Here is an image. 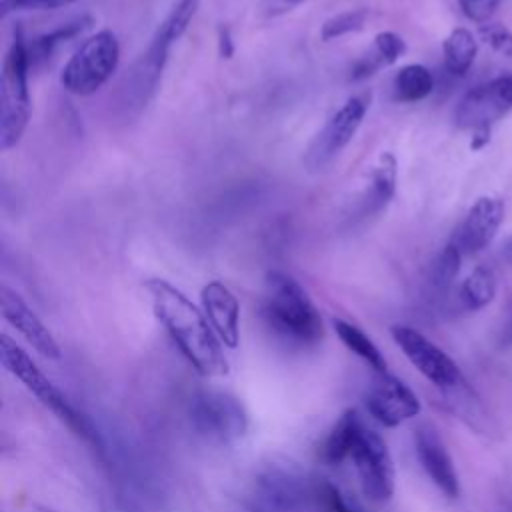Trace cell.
<instances>
[{"label": "cell", "mask_w": 512, "mask_h": 512, "mask_svg": "<svg viewBox=\"0 0 512 512\" xmlns=\"http://www.w3.org/2000/svg\"><path fill=\"white\" fill-rule=\"evenodd\" d=\"M152 310L166 328L184 358L202 376H224L228 362L222 342L212 330L204 310H200L182 290L162 278L146 280Z\"/></svg>", "instance_id": "obj_1"}, {"label": "cell", "mask_w": 512, "mask_h": 512, "mask_svg": "<svg viewBox=\"0 0 512 512\" xmlns=\"http://www.w3.org/2000/svg\"><path fill=\"white\" fill-rule=\"evenodd\" d=\"M262 318L278 338L292 346H314L324 336L320 312L308 292L280 270H268L264 276Z\"/></svg>", "instance_id": "obj_2"}, {"label": "cell", "mask_w": 512, "mask_h": 512, "mask_svg": "<svg viewBox=\"0 0 512 512\" xmlns=\"http://www.w3.org/2000/svg\"><path fill=\"white\" fill-rule=\"evenodd\" d=\"M30 56L22 30L16 28L12 42L2 60L0 72V150L14 148L24 136L30 114L32 98L28 88Z\"/></svg>", "instance_id": "obj_3"}, {"label": "cell", "mask_w": 512, "mask_h": 512, "mask_svg": "<svg viewBox=\"0 0 512 512\" xmlns=\"http://www.w3.org/2000/svg\"><path fill=\"white\" fill-rule=\"evenodd\" d=\"M120 64V40L110 28L84 38L60 72V84L74 96H92L116 72Z\"/></svg>", "instance_id": "obj_4"}, {"label": "cell", "mask_w": 512, "mask_h": 512, "mask_svg": "<svg viewBox=\"0 0 512 512\" xmlns=\"http://www.w3.org/2000/svg\"><path fill=\"white\" fill-rule=\"evenodd\" d=\"M0 360H2V366L14 378H18L46 408H50L60 420H64L76 434L96 442V434L92 432L88 420L76 412V408L54 386V382L36 366V362L28 356V352L22 350L8 334L0 336Z\"/></svg>", "instance_id": "obj_5"}, {"label": "cell", "mask_w": 512, "mask_h": 512, "mask_svg": "<svg viewBox=\"0 0 512 512\" xmlns=\"http://www.w3.org/2000/svg\"><path fill=\"white\" fill-rule=\"evenodd\" d=\"M192 428L206 440L216 444H232L248 430V414L244 404L224 390H200L188 406Z\"/></svg>", "instance_id": "obj_6"}, {"label": "cell", "mask_w": 512, "mask_h": 512, "mask_svg": "<svg viewBox=\"0 0 512 512\" xmlns=\"http://www.w3.org/2000/svg\"><path fill=\"white\" fill-rule=\"evenodd\" d=\"M200 8V0H176L164 20L158 24L146 52L142 54L134 82L138 88V96L144 98V102L152 96V92L158 86V80L162 76V70L168 62L170 48L184 36L188 26L192 24L196 12Z\"/></svg>", "instance_id": "obj_7"}, {"label": "cell", "mask_w": 512, "mask_h": 512, "mask_svg": "<svg viewBox=\"0 0 512 512\" xmlns=\"http://www.w3.org/2000/svg\"><path fill=\"white\" fill-rule=\"evenodd\" d=\"M370 98V92L354 94L332 112L306 148L304 164L308 170H322L352 142L370 108Z\"/></svg>", "instance_id": "obj_8"}, {"label": "cell", "mask_w": 512, "mask_h": 512, "mask_svg": "<svg viewBox=\"0 0 512 512\" xmlns=\"http://www.w3.org/2000/svg\"><path fill=\"white\" fill-rule=\"evenodd\" d=\"M250 502L254 512H316V480L268 468L256 478Z\"/></svg>", "instance_id": "obj_9"}, {"label": "cell", "mask_w": 512, "mask_h": 512, "mask_svg": "<svg viewBox=\"0 0 512 512\" xmlns=\"http://www.w3.org/2000/svg\"><path fill=\"white\" fill-rule=\"evenodd\" d=\"M390 334L396 346L410 360V364L434 386L442 390H454L464 384L462 372L456 362L422 332L406 324H394L390 328Z\"/></svg>", "instance_id": "obj_10"}, {"label": "cell", "mask_w": 512, "mask_h": 512, "mask_svg": "<svg viewBox=\"0 0 512 512\" xmlns=\"http://www.w3.org/2000/svg\"><path fill=\"white\" fill-rule=\"evenodd\" d=\"M362 492L374 502H386L394 494V462L386 442L368 426H362L350 454Z\"/></svg>", "instance_id": "obj_11"}, {"label": "cell", "mask_w": 512, "mask_h": 512, "mask_svg": "<svg viewBox=\"0 0 512 512\" xmlns=\"http://www.w3.org/2000/svg\"><path fill=\"white\" fill-rule=\"evenodd\" d=\"M512 110V74L498 76L484 84L470 88L454 110V120L458 128L478 130L492 128L502 116Z\"/></svg>", "instance_id": "obj_12"}, {"label": "cell", "mask_w": 512, "mask_h": 512, "mask_svg": "<svg viewBox=\"0 0 512 512\" xmlns=\"http://www.w3.org/2000/svg\"><path fill=\"white\" fill-rule=\"evenodd\" d=\"M366 408L376 422L394 428L420 412V400L394 374L376 372V378L366 392Z\"/></svg>", "instance_id": "obj_13"}, {"label": "cell", "mask_w": 512, "mask_h": 512, "mask_svg": "<svg viewBox=\"0 0 512 512\" xmlns=\"http://www.w3.org/2000/svg\"><path fill=\"white\" fill-rule=\"evenodd\" d=\"M0 308L4 320L12 328H16L38 354L50 360L60 358V346L54 334L46 328L40 316L26 304V300L6 284H2L0 288Z\"/></svg>", "instance_id": "obj_14"}, {"label": "cell", "mask_w": 512, "mask_h": 512, "mask_svg": "<svg viewBox=\"0 0 512 512\" xmlns=\"http://www.w3.org/2000/svg\"><path fill=\"white\" fill-rule=\"evenodd\" d=\"M502 218L504 200L498 196H480L466 212L452 242L462 250V254H476L494 240Z\"/></svg>", "instance_id": "obj_15"}, {"label": "cell", "mask_w": 512, "mask_h": 512, "mask_svg": "<svg viewBox=\"0 0 512 512\" xmlns=\"http://www.w3.org/2000/svg\"><path fill=\"white\" fill-rule=\"evenodd\" d=\"M414 448L420 466L434 482V486L448 498H456L460 492L458 474L454 470V462L446 450L444 440L436 432V428L424 424L414 434Z\"/></svg>", "instance_id": "obj_16"}, {"label": "cell", "mask_w": 512, "mask_h": 512, "mask_svg": "<svg viewBox=\"0 0 512 512\" xmlns=\"http://www.w3.org/2000/svg\"><path fill=\"white\" fill-rule=\"evenodd\" d=\"M200 302L218 340L236 348L240 342V304L234 292L220 280H210L200 290Z\"/></svg>", "instance_id": "obj_17"}, {"label": "cell", "mask_w": 512, "mask_h": 512, "mask_svg": "<svg viewBox=\"0 0 512 512\" xmlns=\"http://www.w3.org/2000/svg\"><path fill=\"white\" fill-rule=\"evenodd\" d=\"M396 182H398L396 156L392 152H382L370 172V182L360 206L362 214L368 216L386 208V204L392 200L396 192Z\"/></svg>", "instance_id": "obj_18"}, {"label": "cell", "mask_w": 512, "mask_h": 512, "mask_svg": "<svg viewBox=\"0 0 512 512\" xmlns=\"http://www.w3.org/2000/svg\"><path fill=\"white\" fill-rule=\"evenodd\" d=\"M406 54V42L400 34L392 30H382L374 36L372 48L356 60L352 68V80H364L376 74L380 68H386L400 60Z\"/></svg>", "instance_id": "obj_19"}, {"label": "cell", "mask_w": 512, "mask_h": 512, "mask_svg": "<svg viewBox=\"0 0 512 512\" xmlns=\"http://www.w3.org/2000/svg\"><path fill=\"white\" fill-rule=\"evenodd\" d=\"M362 420L358 416L356 410H346L336 424L332 426V430L326 434L324 442L320 444L318 456L324 464L328 466H336L340 462H344L346 458H350L352 448L356 444V438L362 430Z\"/></svg>", "instance_id": "obj_20"}, {"label": "cell", "mask_w": 512, "mask_h": 512, "mask_svg": "<svg viewBox=\"0 0 512 512\" xmlns=\"http://www.w3.org/2000/svg\"><path fill=\"white\" fill-rule=\"evenodd\" d=\"M92 24V16H78L74 20L62 22L60 26L34 36L32 40H26L28 56H30V66H36L44 60H48L58 46L66 44L68 40L80 36L88 26Z\"/></svg>", "instance_id": "obj_21"}, {"label": "cell", "mask_w": 512, "mask_h": 512, "mask_svg": "<svg viewBox=\"0 0 512 512\" xmlns=\"http://www.w3.org/2000/svg\"><path fill=\"white\" fill-rule=\"evenodd\" d=\"M332 326H334V332L340 338V342L352 354L362 358L374 372H388V364H386L384 354L380 352V348L372 342V338L366 332H362L358 326H354V324H350L342 318H336L332 322Z\"/></svg>", "instance_id": "obj_22"}, {"label": "cell", "mask_w": 512, "mask_h": 512, "mask_svg": "<svg viewBox=\"0 0 512 512\" xmlns=\"http://www.w3.org/2000/svg\"><path fill=\"white\" fill-rule=\"evenodd\" d=\"M444 66L450 74L462 76L470 70L478 54L476 36L468 28H454L442 42Z\"/></svg>", "instance_id": "obj_23"}, {"label": "cell", "mask_w": 512, "mask_h": 512, "mask_svg": "<svg viewBox=\"0 0 512 512\" xmlns=\"http://www.w3.org/2000/svg\"><path fill=\"white\" fill-rule=\"evenodd\" d=\"M392 88L398 102H420L432 94L434 76L422 64H406L396 72Z\"/></svg>", "instance_id": "obj_24"}, {"label": "cell", "mask_w": 512, "mask_h": 512, "mask_svg": "<svg viewBox=\"0 0 512 512\" xmlns=\"http://www.w3.org/2000/svg\"><path fill=\"white\" fill-rule=\"evenodd\" d=\"M496 296V276L490 268H474L460 286V302L466 310H480Z\"/></svg>", "instance_id": "obj_25"}, {"label": "cell", "mask_w": 512, "mask_h": 512, "mask_svg": "<svg viewBox=\"0 0 512 512\" xmlns=\"http://www.w3.org/2000/svg\"><path fill=\"white\" fill-rule=\"evenodd\" d=\"M368 18H370V10L364 8V6L338 12V14L324 20V24L320 28V38L324 42H332V40H338L346 34L358 32L366 26Z\"/></svg>", "instance_id": "obj_26"}, {"label": "cell", "mask_w": 512, "mask_h": 512, "mask_svg": "<svg viewBox=\"0 0 512 512\" xmlns=\"http://www.w3.org/2000/svg\"><path fill=\"white\" fill-rule=\"evenodd\" d=\"M460 262H462V250L454 242H448L432 262V268H430L432 284L440 290L448 288L460 272Z\"/></svg>", "instance_id": "obj_27"}, {"label": "cell", "mask_w": 512, "mask_h": 512, "mask_svg": "<svg viewBox=\"0 0 512 512\" xmlns=\"http://www.w3.org/2000/svg\"><path fill=\"white\" fill-rule=\"evenodd\" d=\"M316 512H358L328 480L316 478Z\"/></svg>", "instance_id": "obj_28"}, {"label": "cell", "mask_w": 512, "mask_h": 512, "mask_svg": "<svg viewBox=\"0 0 512 512\" xmlns=\"http://www.w3.org/2000/svg\"><path fill=\"white\" fill-rule=\"evenodd\" d=\"M482 40L500 56L512 58V30L500 22H486L480 26Z\"/></svg>", "instance_id": "obj_29"}, {"label": "cell", "mask_w": 512, "mask_h": 512, "mask_svg": "<svg viewBox=\"0 0 512 512\" xmlns=\"http://www.w3.org/2000/svg\"><path fill=\"white\" fill-rule=\"evenodd\" d=\"M82 0H2L0 12L2 16H10L14 12H28V10H58Z\"/></svg>", "instance_id": "obj_30"}, {"label": "cell", "mask_w": 512, "mask_h": 512, "mask_svg": "<svg viewBox=\"0 0 512 512\" xmlns=\"http://www.w3.org/2000/svg\"><path fill=\"white\" fill-rule=\"evenodd\" d=\"M500 2L502 0H458L464 16L470 18L472 22H478V24L490 22V18L498 10Z\"/></svg>", "instance_id": "obj_31"}, {"label": "cell", "mask_w": 512, "mask_h": 512, "mask_svg": "<svg viewBox=\"0 0 512 512\" xmlns=\"http://www.w3.org/2000/svg\"><path fill=\"white\" fill-rule=\"evenodd\" d=\"M306 2L308 0H264V12L268 18H276V16H282Z\"/></svg>", "instance_id": "obj_32"}, {"label": "cell", "mask_w": 512, "mask_h": 512, "mask_svg": "<svg viewBox=\"0 0 512 512\" xmlns=\"http://www.w3.org/2000/svg\"><path fill=\"white\" fill-rule=\"evenodd\" d=\"M218 54L222 58H232L234 54V40H232L230 28L224 24L218 28Z\"/></svg>", "instance_id": "obj_33"}, {"label": "cell", "mask_w": 512, "mask_h": 512, "mask_svg": "<svg viewBox=\"0 0 512 512\" xmlns=\"http://www.w3.org/2000/svg\"><path fill=\"white\" fill-rule=\"evenodd\" d=\"M490 134L492 128H478L472 132V140H470V150H482L488 142H490Z\"/></svg>", "instance_id": "obj_34"}, {"label": "cell", "mask_w": 512, "mask_h": 512, "mask_svg": "<svg viewBox=\"0 0 512 512\" xmlns=\"http://www.w3.org/2000/svg\"><path fill=\"white\" fill-rule=\"evenodd\" d=\"M502 344H504V346L512 344V316H510L508 324H506L504 330H502Z\"/></svg>", "instance_id": "obj_35"}, {"label": "cell", "mask_w": 512, "mask_h": 512, "mask_svg": "<svg viewBox=\"0 0 512 512\" xmlns=\"http://www.w3.org/2000/svg\"><path fill=\"white\" fill-rule=\"evenodd\" d=\"M504 254L512 260V236H510V240H508V244H506V248H504Z\"/></svg>", "instance_id": "obj_36"}, {"label": "cell", "mask_w": 512, "mask_h": 512, "mask_svg": "<svg viewBox=\"0 0 512 512\" xmlns=\"http://www.w3.org/2000/svg\"><path fill=\"white\" fill-rule=\"evenodd\" d=\"M38 512H54V510H50V508H38Z\"/></svg>", "instance_id": "obj_37"}]
</instances>
